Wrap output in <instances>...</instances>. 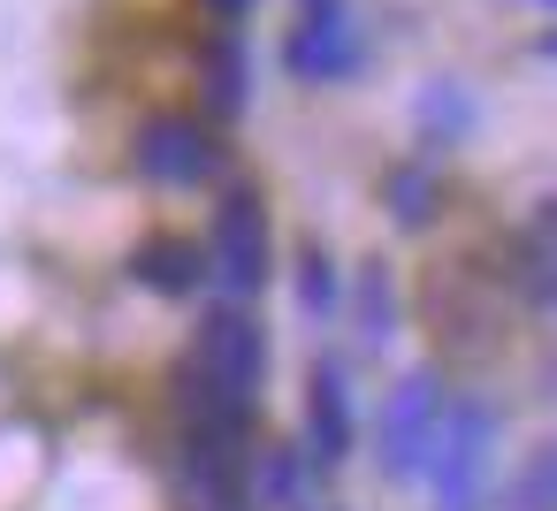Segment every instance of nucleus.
I'll return each mask as SVG.
<instances>
[{
    "label": "nucleus",
    "mask_w": 557,
    "mask_h": 511,
    "mask_svg": "<svg viewBox=\"0 0 557 511\" xmlns=\"http://www.w3.org/2000/svg\"><path fill=\"white\" fill-rule=\"evenodd\" d=\"M207 9H214V16H222V24H237V16H245V9H252V0H207Z\"/></svg>",
    "instance_id": "nucleus-14"
},
{
    "label": "nucleus",
    "mask_w": 557,
    "mask_h": 511,
    "mask_svg": "<svg viewBox=\"0 0 557 511\" xmlns=\"http://www.w3.org/2000/svg\"><path fill=\"white\" fill-rule=\"evenodd\" d=\"M306 443H313L321 465H344V450H351V397H344V374H336V366L313 374V397H306Z\"/></svg>",
    "instance_id": "nucleus-7"
},
{
    "label": "nucleus",
    "mask_w": 557,
    "mask_h": 511,
    "mask_svg": "<svg viewBox=\"0 0 557 511\" xmlns=\"http://www.w3.org/2000/svg\"><path fill=\"white\" fill-rule=\"evenodd\" d=\"M199 366H207V389H222V397L245 404L260 389V374H268V336L245 313H214L199 328Z\"/></svg>",
    "instance_id": "nucleus-5"
},
{
    "label": "nucleus",
    "mask_w": 557,
    "mask_h": 511,
    "mask_svg": "<svg viewBox=\"0 0 557 511\" xmlns=\"http://www.w3.org/2000/svg\"><path fill=\"white\" fill-rule=\"evenodd\" d=\"M214 108H222V115L245 108V54H237V39L214 47Z\"/></svg>",
    "instance_id": "nucleus-10"
},
{
    "label": "nucleus",
    "mask_w": 557,
    "mask_h": 511,
    "mask_svg": "<svg viewBox=\"0 0 557 511\" xmlns=\"http://www.w3.org/2000/svg\"><path fill=\"white\" fill-rule=\"evenodd\" d=\"M283 62H290L298 85H344L367 62V39H359L344 0H298V32H290Z\"/></svg>",
    "instance_id": "nucleus-2"
},
{
    "label": "nucleus",
    "mask_w": 557,
    "mask_h": 511,
    "mask_svg": "<svg viewBox=\"0 0 557 511\" xmlns=\"http://www.w3.org/2000/svg\"><path fill=\"white\" fill-rule=\"evenodd\" d=\"M199 275H207V260H199V245H184V237H153V245L138 252V283H153V290H169V298L199 290Z\"/></svg>",
    "instance_id": "nucleus-8"
},
{
    "label": "nucleus",
    "mask_w": 557,
    "mask_h": 511,
    "mask_svg": "<svg viewBox=\"0 0 557 511\" xmlns=\"http://www.w3.org/2000/svg\"><path fill=\"white\" fill-rule=\"evenodd\" d=\"M435 420H443L435 374H405V382L389 389V404H382V473L412 481L420 458H428V443H435Z\"/></svg>",
    "instance_id": "nucleus-4"
},
{
    "label": "nucleus",
    "mask_w": 557,
    "mask_h": 511,
    "mask_svg": "<svg viewBox=\"0 0 557 511\" xmlns=\"http://www.w3.org/2000/svg\"><path fill=\"white\" fill-rule=\"evenodd\" d=\"M214 138L191 123V115H153L146 130H138V169L153 176V184H207L214 176Z\"/></svg>",
    "instance_id": "nucleus-6"
},
{
    "label": "nucleus",
    "mask_w": 557,
    "mask_h": 511,
    "mask_svg": "<svg viewBox=\"0 0 557 511\" xmlns=\"http://www.w3.org/2000/svg\"><path fill=\"white\" fill-rule=\"evenodd\" d=\"M389 199H397V222H428V199H435V191H428L420 169H397V176H389Z\"/></svg>",
    "instance_id": "nucleus-12"
},
{
    "label": "nucleus",
    "mask_w": 557,
    "mask_h": 511,
    "mask_svg": "<svg viewBox=\"0 0 557 511\" xmlns=\"http://www.w3.org/2000/svg\"><path fill=\"white\" fill-rule=\"evenodd\" d=\"M298 306H306V313H329V306H336V267H329V252H306V275H298Z\"/></svg>",
    "instance_id": "nucleus-11"
},
{
    "label": "nucleus",
    "mask_w": 557,
    "mask_h": 511,
    "mask_svg": "<svg viewBox=\"0 0 557 511\" xmlns=\"http://www.w3.org/2000/svg\"><path fill=\"white\" fill-rule=\"evenodd\" d=\"M488 465H496V412L473 404V397L443 404L435 443H428V458H420V473L435 481V511H473Z\"/></svg>",
    "instance_id": "nucleus-1"
},
{
    "label": "nucleus",
    "mask_w": 557,
    "mask_h": 511,
    "mask_svg": "<svg viewBox=\"0 0 557 511\" xmlns=\"http://www.w3.org/2000/svg\"><path fill=\"white\" fill-rule=\"evenodd\" d=\"M207 267L230 298H252L260 275H268V214L252 191H230L222 214H214V245H207Z\"/></svg>",
    "instance_id": "nucleus-3"
},
{
    "label": "nucleus",
    "mask_w": 557,
    "mask_h": 511,
    "mask_svg": "<svg viewBox=\"0 0 557 511\" xmlns=\"http://www.w3.org/2000/svg\"><path fill=\"white\" fill-rule=\"evenodd\" d=\"M389 321H397L389 275H382V267H367V275H359V336H367V344H382V336H389Z\"/></svg>",
    "instance_id": "nucleus-9"
},
{
    "label": "nucleus",
    "mask_w": 557,
    "mask_h": 511,
    "mask_svg": "<svg viewBox=\"0 0 557 511\" xmlns=\"http://www.w3.org/2000/svg\"><path fill=\"white\" fill-rule=\"evenodd\" d=\"M519 511H549V450H534V465L519 473Z\"/></svg>",
    "instance_id": "nucleus-13"
}]
</instances>
